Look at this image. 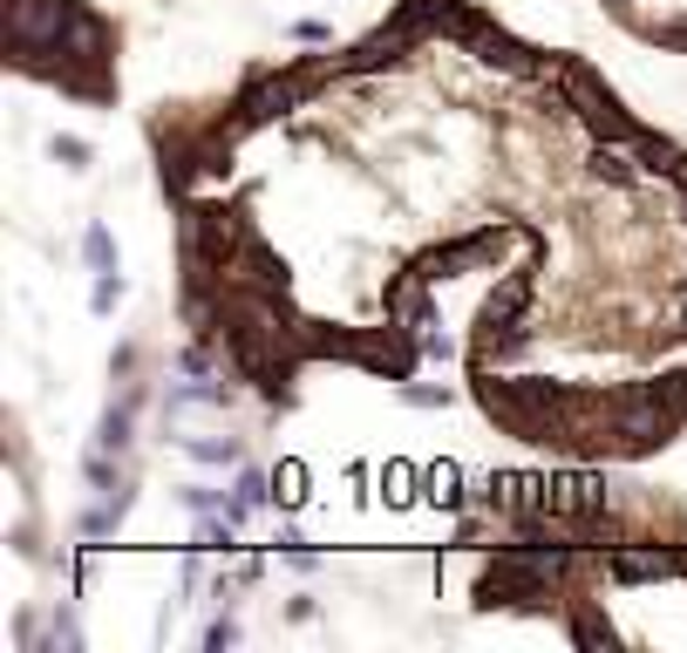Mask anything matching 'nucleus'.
I'll return each instance as SVG.
<instances>
[{"instance_id": "nucleus-1", "label": "nucleus", "mask_w": 687, "mask_h": 653, "mask_svg": "<svg viewBox=\"0 0 687 653\" xmlns=\"http://www.w3.org/2000/svg\"><path fill=\"white\" fill-rule=\"evenodd\" d=\"M83 253H89V266H96V272H116V245H109V225H89Z\"/></svg>"}, {"instance_id": "nucleus-2", "label": "nucleus", "mask_w": 687, "mask_h": 653, "mask_svg": "<svg viewBox=\"0 0 687 653\" xmlns=\"http://www.w3.org/2000/svg\"><path fill=\"white\" fill-rule=\"evenodd\" d=\"M116 300H124V279H116V272H103V279H96V300H89V307H96V313H109Z\"/></svg>"}]
</instances>
